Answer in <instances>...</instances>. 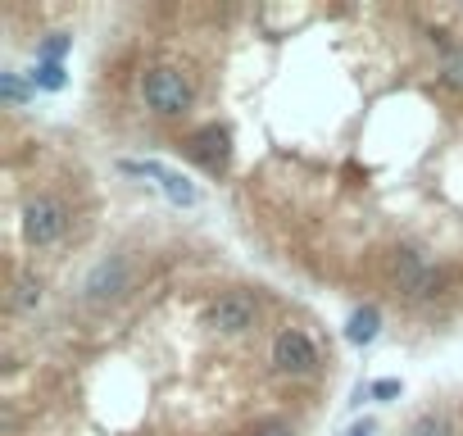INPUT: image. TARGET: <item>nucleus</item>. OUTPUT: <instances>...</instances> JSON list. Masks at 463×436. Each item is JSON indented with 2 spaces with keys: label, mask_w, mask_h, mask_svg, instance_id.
Returning <instances> with one entry per match:
<instances>
[{
  "label": "nucleus",
  "mask_w": 463,
  "mask_h": 436,
  "mask_svg": "<svg viewBox=\"0 0 463 436\" xmlns=\"http://www.w3.org/2000/svg\"><path fill=\"white\" fill-rule=\"evenodd\" d=\"M382 332V309L377 305H359L350 318H345V341L350 346H373Z\"/></svg>",
  "instance_id": "nucleus-8"
},
{
  "label": "nucleus",
  "mask_w": 463,
  "mask_h": 436,
  "mask_svg": "<svg viewBox=\"0 0 463 436\" xmlns=\"http://www.w3.org/2000/svg\"><path fill=\"white\" fill-rule=\"evenodd\" d=\"M37 305H42V282L19 278L14 282V309H37Z\"/></svg>",
  "instance_id": "nucleus-12"
},
{
  "label": "nucleus",
  "mask_w": 463,
  "mask_h": 436,
  "mask_svg": "<svg viewBox=\"0 0 463 436\" xmlns=\"http://www.w3.org/2000/svg\"><path fill=\"white\" fill-rule=\"evenodd\" d=\"M409 436H454V427H449L445 413H422V418L409 427Z\"/></svg>",
  "instance_id": "nucleus-11"
},
{
  "label": "nucleus",
  "mask_w": 463,
  "mask_h": 436,
  "mask_svg": "<svg viewBox=\"0 0 463 436\" xmlns=\"http://www.w3.org/2000/svg\"><path fill=\"white\" fill-rule=\"evenodd\" d=\"M345 436H373V422H354V427H350Z\"/></svg>",
  "instance_id": "nucleus-17"
},
{
  "label": "nucleus",
  "mask_w": 463,
  "mask_h": 436,
  "mask_svg": "<svg viewBox=\"0 0 463 436\" xmlns=\"http://www.w3.org/2000/svg\"><path fill=\"white\" fill-rule=\"evenodd\" d=\"M82 291H87V300H96V305L118 300V296L128 291V264H123V260H105V264H96Z\"/></svg>",
  "instance_id": "nucleus-7"
},
{
  "label": "nucleus",
  "mask_w": 463,
  "mask_h": 436,
  "mask_svg": "<svg viewBox=\"0 0 463 436\" xmlns=\"http://www.w3.org/2000/svg\"><path fill=\"white\" fill-rule=\"evenodd\" d=\"M440 82H445L449 91H463V46H449V51L440 55Z\"/></svg>",
  "instance_id": "nucleus-9"
},
{
  "label": "nucleus",
  "mask_w": 463,
  "mask_h": 436,
  "mask_svg": "<svg viewBox=\"0 0 463 436\" xmlns=\"http://www.w3.org/2000/svg\"><path fill=\"white\" fill-rule=\"evenodd\" d=\"M255 314H260V305H255L246 291H227V296H218V300L209 305L204 323H209L213 332H222V336H241L246 327H255Z\"/></svg>",
  "instance_id": "nucleus-3"
},
{
  "label": "nucleus",
  "mask_w": 463,
  "mask_h": 436,
  "mask_svg": "<svg viewBox=\"0 0 463 436\" xmlns=\"http://www.w3.org/2000/svg\"><path fill=\"white\" fill-rule=\"evenodd\" d=\"M255 436H291V427H287V422H260Z\"/></svg>",
  "instance_id": "nucleus-16"
},
{
  "label": "nucleus",
  "mask_w": 463,
  "mask_h": 436,
  "mask_svg": "<svg viewBox=\"0 0 463 436\" xmlns=\"http://www.w3.org/2000/svg\"><path fill=\"white\" fill-rule=\"evenodd\" d=\"M0 96H5L10 105H28V87L19 73H0Z\"/></svg>",
  "instance_id": "nucleus-13"
},
{
  "label": "nucleus",
  "mask_w": 463,
  "mask_h": 436,
  "mask_svg": "<svg viewBox=\"0 0 463 436\" xmlns=\"http://www.w3.org/2000/svg\"><path fill=\"white\" fill-rule=\"evenodd\" d=\"M186 155H191L200 168L222 173V168H227V159H232V137H227V128H218V123L195 128V132L186 137Z\"/></svg>",
  "instance_id": "nucleus-5"
},
{
  "label": "nucleus",
  "mask_w": 463,
  "mask_h": 436,
  "mask_svg": "<svg viewBox=\"0 0 463 436\" xmlns=\"http://www.w3.org/2000/svg\"><path fill=\"white\" fill-rule=\"evenodd\" d=\"M273 364H278V373L305 377V373L318 368V350H314V341H309L300 327H287V332H278V341H273Z\"/></svg>",
  "instance_id": "nucleus-4"
},
{
  "label": "nucleus",
  "mask_w": 463,
  "mask_h": 436,
  "mask_svg": "<svg viewBox=\"0 0 463 436\" xmlns=\"http://www.w3.org/2000/svg\"><path fill=\"white\" fill-rule=\"evenodd\" d=\"M69 232V209L55 195H37L24 204V237L28 246H51Z\"/></svg>",
  "instance_id": "nucleus-2"
},
{
  "label": "nucleus",
  "mask_w": 463,
  "mask_h": 436,
  "mask_svg": "<svg viewBox=\"0 0 463 436\" xmlns=\"http://www.w3.org/2000/svg\"><path fill=\"white\" fill-rule=\"evenodd\" d=\"M141 96H146V105L155 109V114H164V118H177V114H186L191 109V82L177 73V69H146V78H141Z\"/></svg>",
  "instance_id": "nucleus-1"
},
{
  "label": "nucleus",
  "mask_w": 463,
  "mask_h": 436,
  "mask_svg": "<svg viewBox=\"0 0 463 436\" xmlns=\"http://www.w3.org/2000/svg\"><path fill=\"white\" fill-rule=\"evenodd\" d=\"M118 168H123V173H132V177H155V186H159L173 204H195V186H191L182 173H173V168H164V164H155V159H146V164L123 159Z\"/></svg>",
  "instance_id": "nucleus-6"
},
{
  "label": "nucleus",
  "mask_w": 463,
  "mask_h": 436,
  "mask_svg": "<svg viewBox=\"0 0 463 436\" xmlns=\"http://www.w3.org/2000/svg\"><path fill=\"white\" fill-rule=\"evenodd\" d=\"M400 391H404V386H400L395 377H382V382H373V386H368V395H373V400H395Z\"/></svg>",
  "instance_id": "nucleus-15"
},
{
  "label": "nucleus",
  "mask_w": 463,
  "mask_h": 436,
  "mask_svg": "<svg viewBox=\"0 0 463 436\" xmlns=\"http://www.w3.org/2000/svg\"><path fill=\"white\" fill-rule=\"evenodd\" d=\"M69 46H73V37H64V33H51V37L42 42V51H37V55H42V60H51V64H60V60L69 55Z\"/></svg>",
  "instance_id": "nucleus-14"
},
{
  "label": "nucleus",
  "mask_w": 463,
  "mask_h": 436,
  "mask_svg": "<svg viewBox=\"0 0 463 436\" xmlns=\"http://www.w3.org/2000/svg\"><path fill=\"white\" fill-rule=\"evenodd\" d=\"M64 82H69V73H64V64H51V60H37V73H33V87H42V91H64Z\"/></svg>",
  "instance_id": "nucleus-10"
}]
</instances>
